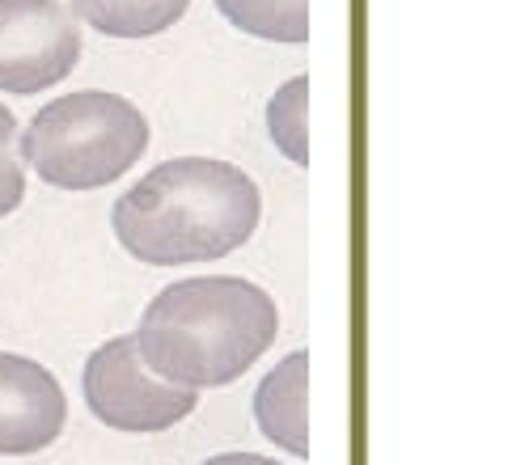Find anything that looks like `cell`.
I'll return each mask as SVG.
<instances>
[{
	"instance_id": "obj_1",
	"label": "cell",
	"mask_w": 512,
	"mask_h": 465,
	"mask_svg": "<svg viewBox=\"0 0 512 465\" xmlns=\"http://www.w3.org/2000/svg\"><path fill=\"white\" fill-rule=\"evenodd\" d=\"M263 195L246 170L216 157H174L127 191L111 225L119 246L149 267L216 263L259 233Z\"/></svg>"
},
{
	"instance_id": "obj_2",
	"label": "cell",
	"mask_w": 512,
	"mask_h": 465,
	"mask_svg": "<svg viewBox=\"0 0 512 465\" xmlns=\"http://www.w3.org/2000/svg\"><path fill=\"white\" fill-rule=\"evenodd\" d=\"M276 301L242 275H191L161 288L136 330V351L153 377L182 389H216L276 343Z\"/></svg>"
},
{
	"instance_id": "obj_3",
	"label": "cell",
	"mask_w": 512,
	"mask_h": 465,
	"mask_svg": "<svg viewBox=\"0 0 512 465\" xmlns=\"http://www.w3.org/2000/svg\"><path fill=\"white\" fill-rule=\"evenodd\" d=\"M149 148V119L119 93L81 89L47 102L22 136V161L47 186L98 191L119 182Z\"/></svg>"
},
{
	"instance_id": "obj_4",
	"label": "cell",
	"mask_w": 512,
	"mask_h": 465,
	"mask_svg": "<svg viewBox=\"0 0 512 465\" xmlns=\"http://www.w3.org/2000/svg\"><path fill=\"white\" fill-rule=\"evenodd\" d=\"M85 402L94 419H102L115 432L153 436L166 427L182 423L195 406L199 394L153 377L136 351V334H119V339L102 343L85 364Z\"/></svg>"
},
{
	"instance_id": "obj_5",
	"label": "cell",
	"mask_w": 512,
	"mask_h": 465,
	"mask_svg": "<svg viewBox=\"0 0 512 465\" xmlns=\"http://www.w3.org/2000/svg\"><path fill=\"white\" fill-rule=\"evenodd\" d=\"M77 60L81 30L60 0H0V93H47Z\"/></svg>"
},
{
	"instance_id": "obj_6",
	"label": "cell",
	"mask_w": 512,
	"mask_h": 465,
	"mask_svg": "<svg viewBox=\"0 0 512 465\" xmlns=\"http://www.w3.org/2000/svg\"><path fill=\"white\" fill-rule=\"evenodd\" d=\"M68 423V398L43 364L0 351V453L26 457L60 440Z\"/></svg>"
},
{
	"instance_id": "obj_7",
	"label": "cell",
	"mask_w": 512,
	"mask_h": 465,
	"mask_svg": "<svg viewBox=\"0 0 512 465\" xmlns=\"http://www.w3.org/2000/svg\"><path fill=\"white\" fill-rule=\"evenodd\" d=\"M259 432L292 457H309V351H292L254 389Z\"/></svg>"
},
{
	"instance_id": "obj_8",
	"label": "cell",
	"mask_w": 512,
	"mask_h": 465,
	"mask_svg": "<svg viewBox=\"0 0 512 465\" xmlns=\"http://www.w3.org/2000/svg\"><path fill=\"white\" fill-rule=\"evenodd\" d=\"M191 0H72V13L106 39H153L174 30Z\"/></svg>"
},
{
	"instance_id": "obj_9",
	"label": "cell",
	"mask_w": 512,
	"mask_h": 465,
	"mask_svg": "<svg viewBox=\"0 0 512 465\" xmlns=\"http://www.w3.org/2000/svg\"><path fill=\"white\" fill-rule=\"evenodd\" d=\"M221 17L267 43H309V0H216Z\"/></svg>"
},
{
	"instance_id": "obj_10",
	"label": "cell",
	"mask_w": 512,
	"mask_h": 465,
	"mask_svg": "<svg viewBox=\"0 0 512 465\" xmlns=\"http://www.w3.org/2000/svg\"><path fill=\"white\" fill-rule=\"evenodd\" d=\"M267 132L276 140L280 153L305 170L309 165V77H292L276 89V98L267 102Z\"/></svg>"
},
{
	"instance_id": "obj_11",
	"label": "cell",
	"mask_w": 512,
	"mask_h": 465,
	"mask_svg": "<svg viewBox=\"0 0 512 465\" xmlns=\"http://www.w3.org/2000/svg\"><path fill=\"white\" fill-rule=\"evenodd\" d=\"M13 140H17V119H13V110L0 102V216L17 212L26 199V165L17 161Z\"/></svg>"
},
{
	"instance_id": "obj_12",
	"label": "cell",
	"mask_w": 512,
	"mask_h": 465,
	"mask_svg": "<svg viewBox=\"0 0 512 465\" xmlns=\"http://www.w3.org/2000/svg\"><path fill=\"white\" fill-rule=\"evenodd\" d=\"M204 465H280V461L259 457V453H225V457H208Z\"/></svg>"
}]
</instances>
